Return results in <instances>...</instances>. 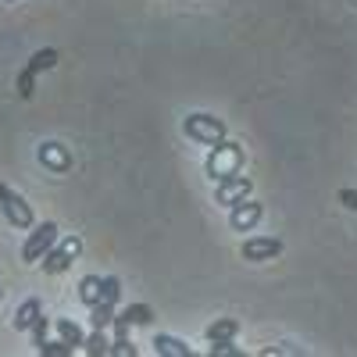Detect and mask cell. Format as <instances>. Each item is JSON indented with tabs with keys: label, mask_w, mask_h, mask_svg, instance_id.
Segmentation results:
<instances>
[{
	"label": "cell",
	"mask_w": 357,
	"mask_h": 357,
	"mask_svg": "<svg viewBox=\"0 0 357 357\" xmlns=\"http://www.w3.org/2000/svg\"><path fill=\"white\" fill-rule=\"evenodd\" d=\"M240 165H243V151H240V146L218 139L211 158H207V175H211L215 183H222V178H229V175H240Z\"/></svg>",
	"instance_id": "cell-1"
},
{
	"label": "cell",
	"mask_w": 357,
	"mask_h": 357,
	"mask_svg": "<svg viewBox=\"0 0 357 357\" xmlns=\"http://www.w3.org/2000/svg\"><path fill=\"white\" fill-rule=\"evenodd\" d=\"M0 211H4V218L15 229H33V207H29L15 190H8L4 183H0Z\"/></svg>",
	"instance_id": "cell-2"
},
{
	"label": "cell",
	"mask_w": 357,
	"mask_h": 357,
	"mask_svg": "<svg viewBox=\"0 0 357 357\" xmlns=\"http://www.w3.org/2000/svg\"><path fill=\"white\" fill-rule=\"evenodd\" d=\"M79 250H82L79 236H68V240H65L61 247H57V250H47V254L40 257L43 272H47V275H61V272H68V268H72V261L79 257Z\"/></svg>",
	"instance_id": "cell-3"
},
{
	"label": "cell",
	"mask_w": 357,
	"mask_h": 357,
	"mask_svg": "<svg viewBox=\"0 0 357 357\" xmlns=\"http://www.w3.org/2000/svg\"><path fill=\"white\" fill-rule=\"evenodd\" d=\"M183 129H186L190 139H200V143H218V139H225V126L218 122V118H211V114H190Z\"/></svg>",
	"instance_id": "cell-4"
},
{
	"label": "cell",
	"mask_w": 357,
	"mask_h": 357,
	"mask_svg": "<svg viewBox=\"0 0 357 357\" xmlns=\"http://www.w3.org/2000/svg\"><path fill=\"white\" fill-rule=\"evenodd\" d=\"M54 243H57V225H54V222H43V225H36L33 232H29V240H25V247H22V257H25V261H40Z\"/></svg>",
	"instance_id": "cell-5"
},
{
	"label": "cell",
	"mask_w": 357,
	"mask_h": 357,
	"mask_svg": "<svg viewBox=\"0 0 357 357\" xmlns=\"http://www.w3.org/2000/svg\"><path fill=\"white\" fill-rule=\"evenodd\" d=\"M247 193H250V178L247 175H229V178H222V183H218L215 200L225 204V207H232V204H240Z\"/></svg>",
	"instance_id": "cell-6"
},
{
	"label": "cell",
	"mask_w": 357,
	"mask_h": 357,
	"mask_svg": "<svg viewBox=\"0 0 357 357\" xmlns=\"http://www.w3.org/2000/svg\"><path fill=\"white\" fill-rule=\"evenodd\" d=\"M232 229H254L261 222V204L257 200H240V204H232V215H229Z\"/></svg>",
	"instance_id": "cell-7"
},
{
	"label": "cell",
	"mask_w": 357,
	"mask_h": 357,
	"mask_svg": "<svg viewBox=\"0 0 357 357\" xmlns=\"http://www.w3.org/2000/svg\"><path fill=\"white\" fill-rule=\"evenodd\" d=\"M279 250H282V243L275 240V236H257V240L243 243V257L247 261H268V257H275Z\"/></svg>",
	"instance_id": "cell-8"
},
{
	"label": "cell",
	"mask_w": 357,
	"mask_h": 357,
	"mask_svg": "<svg viewBox=\"0 0 357 357\" xmlns=\"http://www.w3.org/2000/svg\"><path fill=\"white\" fill-rule=\"evenodd\" d=\"M43 314V307H40V301H36V296H29V301L15 311V329L18 333H29V329H33V321Z\"/></svg>",
	"instance_id": "cell-9"
},
{
	"label": "cell",
	"mask_w": 357,
	"mask_h": 357,
	"mask_svg": "<svg viewBox=\"0 0 357 357\" xmlns=\"http://www.w3.org/2000/svg\"><path fill=\"white\" fill-rule=\"evenodd\" d=\"M40 161H43V165H50L54 172H65V168L72 165L61 143H43V146H40Z\"/></svg>",
	"instance_id": "cell-10"
},
{
	"label": "cell",
	"mask_w": 357,
	"mask_h": 357,
	"mask_svg": "<svg viewBox=\"0 0 357 357\" xmlns=\"http://www.w3.org/2000/svg\"><path fill=\"white\" fill-rule=\"evenodd\" d=\"M154 350L158 357H190V347L175 336H154Z\"/></svg>",
	"instance_id": "cell-11"
},
{
	"label": "cell",
	"mask_w": 357,
	"mask_h": 357,
	"mask_svg": "<svg viewBox=\"0 0 357 357\" xmlns=\"http://www.w3.org/2000/svg\"><path fill=\"white\" fill-rule=\"evenodd\" d=\"M100 286H104L100 275H86V279L79 282V301H82L86 307H93V304L100 301Z\"/></svg>",
	"instance_id": "cell-12"
},
{
	"label": "cell",
	"mask_w": 357,
	"mask_h": 357,
	"mask_svg": "<svg viewBox=\"0 0 357 357\" xmlns=\"http://www.w3.org/2000/svg\"><path fill=\"white\" fill-rule=\"evenodd\" d=\"M54 65H57V50L47 47V50H36L33 57H29V65H25V68L33 72V75H40V72H50Z\"/></svg>",
	"instance_id": "cell-13"
},
{
	"label": "cell",
	"mask_w": 357,
	"mask_h": 357,
	"mask_svg": "<svg viewBox=\"0 0 357 357\" xmlns=\"http://www.w3.org/2000/svg\"><path fill=\"white\" fill-rule=\"evenodd\" d=\"M118 318H126L129 325H151V321H154V307H151V304H129Z\"/></svg>",
	"instance_id": "cell-14"
},
{
	"label": "cell",
	"mask_w": 357,
	"mask_h": 357,
	"mask_svg": "<svg viewBox=\"0 0 357 357\" xmlns=\"http://www.w3.org/2000/svg\"><path fill=\"white\" fill-rule=\"evenodd\" d=\"M236 333H240V325H236L232 318H218L215 325H207V340H211V343L215 340H232Z\"/></svg>",
	"instance_id": "cell-15"
},
{
	"label": "cell",
	"mask_w": 357,
	"mask_h": 357,
	"mask_svg": "<svg viewBox=\"0 0 357 357\" xmlns=\"http://www.w3.org/2000/svg\"><path fill=\"white\" fill-rule=\"evenodd\" d=\"M57 336H61V340H65L68 347H75V350H79V347L86 343V336H82V329H79V325H75V321H68V318H61V321H57Z\"/></svg>",
	"instance_id": "cell-16"
},
{
	"label": "cell",
	"mask_w": 357,
	"mask_h": 357,
	"mask_svg": "<svg viewBox=\"0 0 357 357\" xmlns=\"http://www.w3.org/2000/svg\"><path fill=\"white\" fill-rule=\"evenodd\" d=\"M93 314H89V321H93V329H107V325L114 321V304H104V301H97L93 307H89Z\"/></svg>",
	"instance_id": "cell-17"
},
{
	"label": "cell",
	"mask_w": 357,
	"mask_h": 357,
	"mask_svg": "<svg viewBox=\"0 0 357 357\" xmlns=\"http://www.w3.org/2000/svg\"><path fill=\"white\" fill-rule=\"evenodd\" d=\"M82 347H86L89 357H104V354H111V340L104 336V329H93V336H89Z\"/></svg>",
	"instance_id": "cell-18"
},
{
	"label": "cell",
	"mask_w": 357,
	"mask_h": 357,
	"mask_svg": "<svg viewBox=\"0 0 357 357\" xmlns=\"http://www.w3.org/2000/svg\"><path fill=\"white\" fill-rule=\"evenodd\" d=\"M118 296H122V282H118L114 275H107L104 286H100V301L104 304H118Z\"/></svg>",
	"instance_id": "cell-19"
},
{
	"label": "cell",
	"mask_w": 357,
	"mask_h": 357,
	"mask_svg": "<svg viewBox=\"0 0 357 357\" xmlns=\"http://www.w3.org/2000/svg\"><path fill=\"white\" fill-rule=\"evenodd\" d=\"M33 93H36V75L29 72V68H22V72H18V97L29 100Z\"/></svg>",
	"instance_id": "cell-20"
},
{
	"label": "cell",
	"mask_w": 357,
	"mask_h": 357,
	"mask_svg": "<svg viewBox=\"0 0 357 357\" xmlns=\"http://www.w3.org/2000/svg\"><path fill=\"white\" fill-rule=\"evenodd\" d=\"M40 354H43V357H72V354H75V347H68L65 340H54V343H43V347H40Z\"/></svg>",
	"instance_id": "cell-21"
},
{
	"label": "cell",
	"mask_w": 357,
	"mask_h": 357,
	"mask_svg": "<svg viewBox=\"0 0 357 357\" xmlns=\"http://www.w3.org/2000/svg\"><path fill=\"white\" fill-rule=\"evenodd\" d=\"M29 333H33V343H36V350L47 343V333H50V325H47V318L40 314L36 321H33V329H29Z\"/></svg>",
	"instance_id": "cell-22"
},
{
	"label": "cell",
	"mask_w": 357,
	"mask_h": 357,
	"mask_svg": "<svg viewBox=\"0 0 357 357\" xmlns=\"http://www.w3.org/2000/svg\"><path fill=\"white\" fill-rule=\"evenodd\" d=\"M211 357H240V350L232 347V340H215L211 343Z\"/></svg>",
	"instance_id": "cell-23"
},
{
	"label": "cell",
	"mask_w": 357,
	"mask_h": 357,
	"mask_svg": "<svg viewBox=\"0 0 357 357\" xmlns=\"http://www.w3.org/2000/svg\"><path fill=\"white\" fill-rule=\"evenodd\" d=\"M111 354H114V357H136V347H132L126 336H114V343H111Z\"/></svg>",
	"instance_id": "cell-24"
}]
</instances>
